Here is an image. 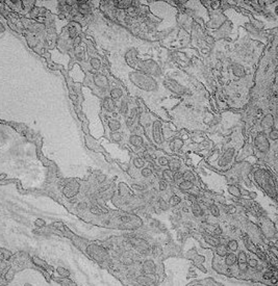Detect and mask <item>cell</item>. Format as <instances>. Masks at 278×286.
I'll return each instance as SVG.
<instances>
[{
    "mask_svg": "<svg viewBox=\"0 0 278 286\" xmlns=\"http://www.w3.org/2000/svg\"><path fill=\"white\" fill-rule=\"evenodd\" d=\"M269 138L272 139V141H277L278 138V131L276 128H273L271 130L270 133H269Z\"/></svg>",
    "mask_w": 278,
    "mask_h": 286,
    "instance_id": "484cf974",
    "label": "cell"
},
{
    "mask_svg": "<svg viewBox=\"0 0 278 286\" xmlns=\"http://www.w3.org/2000/svg\"><path fill=\"white\" fill-rule=\"evenodd\" d=\"M134 166L137 168H143L144 167V164H145V161L142 158H140V157H137L136 159H134Z\"/></svg>",
    "mask_w": 278,
    "mask_h": 286,
    "instance_id": "f1b7e54d",
    "label": "cell"
},
{
    "mask_svg": "<svg viewBox=\"0 0 278 286\" xmlns=\"http://www.w3.org/2000/svg\"><path fill=\"white\" fill-rule=\"evenodd\" d=\"M108 126L111 128V130L114 132H116L117 130H119L121 128V123L118 121V120H115V119H111L108 121Z\"/></svg>",
    "mask_w": 278,
    "mask_h": 286,
    "instance_id": "5bb4252c",
    "label": "cell"
},
{
    "mask_svg": "<svg viewBox=\"0 0 278 286\" xmlns=\"http://www.w3.org/2000/svg\"><path fill=\"white\" fill-rule=\"evenodd\" d=\"M238 248V241L236 240L228 241V244H227V249L231 250V251H236Z\"/></svg>",
    "mask_w": 278,
    "mask_h": 286,
    "instance_id": "603a6c76",
    "label": "cell"
},
{
    "mask_svg": "<svg viewBox=\"0 0 278 286\" xmlns=\"http://www.w3.org/2000/svg\"><path fill=\"white\" fill-rule=\"evenodd\" d=\"M173 172L170 171V170H165L163 172V178H164V181H171L173 179Z\"/></svg>",
    "mask_w": 278,
    "mask_h": 286,
    "instance_id": "ac0fdd59",
    "label": "cell"
},
{
    "mask_svg": "<svg viewBox=\"0 0 278 286\" xmlns=\"http://www.w3.org/2000/svg\"><path fill=\"white\" fill-rule=\"evenodd\" d=\"M273 277V273L272 271H268V273H266V274L263 275V278L265 279H271Z\"/></svg>",
    "mask_w": 278,
    "mask_h": 286,
    "instance_id": "60d3db41",
    "label": "cell"
},
{
    "mask_svg": "<svg viewBox=\"0 0 278 286\" xmlns=\"http://www.w3.org/2000/svg\"><path fill=\"white\" fill-rule=\"evenodd\" d=\"M215 235H220V234L222 233V230L220 228H216V230H215Z\"/></svg>",
    "mask_w": 278,
    "mask_h": 286,
    "instance_id": "b9f144b4",
    "label": "cell"
},
{
    "mask_svg": "<svg viewBox=\"0 0 278 286\" xmlns=\"http://www.w3.org/2000/svg\"><path fill=\"white\" fill-rule=\"evenodd\" d=\"M225 262L228 266L234 265V264L236 262V255L234 253H227L226 254Z\"/></svg>",
    "mask_w": 278,
    "mask_h": 286,
    "instance_id": "4fadbf2b",
    "label": "cell"
},
{
    "mask_svg": "<svg viewBox=\"0 0 278 286\" xmlns=\"http://www.w3.org/2000/svg\"><path fill=\"white\" fill-rule=\"evenodd\" d=\"M158 163L161 166H168L169 164V159L167 158V157L163 156V157H159L158 158Z\"/></svg>",
    "mask_w": 278,
    "mask_h": 286,
    "instance_id": "1f68e13d",
    "label": "cell"
},
{
    "mask_svg": "<svg viewBox=\"0 0 278 286\" xmlns=\"http://www.w3.org/2000/svg\"><path fill=\"white\" fill-rule=\"evenodd\" d=\"M122 96V91L120 89H113L111 91V98L114 100H117V99H120Z\"/></svg>",
    "mask_w": 278,
    "mask_h": 286,
    "instance_id": "e0dca14e",
    "label": "cell"
},
{
    "mask_svg": "<svg viewBox=\"0 0 278 286\" xmlns=\"http://www.w3.org/2000/svg\"><path fill=\"white\" fill-rule=\"evenodd\" d=\"M103 107L108 111H114L116 108V103L114 102V100L112 98H105L103 100Z\"/></svg>",
    "mask_w": 278,
    "mask_h": 286,
    "instance_id": "7c38bea8",
    "label": "cell"
},
{
    "mask_svg": "<svg viewBox=\"0 0 278 286\" xmlns=\"http://www.w3.org/2000/svg\"><path fill=\"white\" fill-rule=\"evenodd\" d=\"M131 77L133 82L138 87H142V89H144L146 91L154 90L156 87L155 80L150 77V76H148L147 74H144L142 72H134L131 74Z\"/></svg>",
    "mask_w": 278,
    "mask_h": 286,
    "instance_id": "6da1fadb",
    "label": "cell"
},
{
    "mask_svg": "<svg viewBox=\"0 0 278 286\" xmlns=\"http://www.w3.org/2000/svg\"><path fill=\"white\" fill-rule=\"evenodd\" d=\"M152 135H153L154 142L161 146L164 143V137H163V130H161V124L158 120L154 121L153 126H152Z\"/></svg>",
    "mask_w": 278,
    "mask_h": 286,
    "instance_id": "277c9868",
    "label": "cell"
},
{
    "mask_svg": "<svg viewBox=\"0 0 278 286\" xmlns=\"http://www.w3.org/2000/svg\"><path fill=\"white\" fill-rule=\"evenodd\" d=\"M142 175L144 177H149V176H151L152 175V171H151V169H149V168H144V169L142 170Z\"/></svg>",
    "mask_w": 278,
    "mask_h": 286,
    "instance_id": "f546056e",
    "label": "cell"
},
{
    "mask_svg": "<svg viewBox=\"0 0 278 286\" xmlns=\"http://www.w3.org/2000/svg\"><path fill=\"white\" fill-rule=\"evenodd\" d=\"M192 187H193V182L191 181H186L184 180L183 182H181V183L179 184V188L182 189V190H189Z\"/></svg>",
    "mask_w": 278,
    "mask_h": 286,
    "instance_id": "d6986e66",
    "label": "cell"
},
{
    "mask_svg": "<svg viewBox=\"0 0 278 286\" xmlns=\"http://www.w3.org/2000/svg\"><path fill=\"white\" fill-rule=\"evenodd\" d=\"M247 264H248L249 266H251V267H255V266L257 265V261H256L255 259H250V260L247 262Z\"/></svg>",
    "mask_w": 278,
    "mask_h": 286,
    "instance_id": "74e56055",
    "label": "cell"
},
{
    "mask_svg": "<svg viewBox=\"0 0 278 286\" xmlns=\"http://www.w3.org/2000/svg\"><path fill=\"white\" fill-rule=\"evenodd\" d=\"M140 69L146 74L152 75V76H158L161 74V69L158 65L153 60H146V62H141L139 64Z\"/></svg>",
    "mask_w": 278,
    "mask_h": 286,
    "instance_id": "7a4b0ae2",
    "label": "cell"
},
{
    "mask_svg": "<svg viewBox=\"0 0 278 286\" xmlns=\"http://www.w3.org/2000/svg\"><path fill=\"white\" fill-rule=\"evenodd\" d=\"M111 137H112V139L114 141V142H120L121 141V134L120 133H118V132H114V133H112V135H111Z\"/></svg>",
    "mask_w": 278,
    "mask_h": 286,
    "instance_id": "4dcf8cb0",
    "label": "cell"
},
{
    "mask_svg": "<svg viewBox=\"0 0 278 286\" xmlns=\"http://www.w3.org/2000/svg\"><path fill=\"white\" fill-rule=\"evenodd\" d=\"M181 141H178V139H176L175 142L173 143V144L171 145V147H172V149H174V150H177V149H179V148L181 147Z\"/></svg>",
    "mask_w": 278,
    "mask_h": 286,
    "instance_id": "836d02e7",
    "label": "cell"
},
{
    "mask_svg": "<svg viewBox=\"0 0 278 286\" xmlns=\"http://www.w3.org/2000/svg\"><path fill=\"white\" fill-rule=\"evenodd\" d=\"M120 110L123 114H125L127 111H128V106H127V103L126 102H122V105L120 107Z\"/></svg>",
    "mask_w": 278,
    "mask_h": 286,
    "instance_id": "e575fe53",
    "label": "cell"
},
{
    "mask_svg": "<svg viewBox=\"0 0 278 286\" xmlns=\"http://www.w3.org/2000/svg\"><path fill=\"white\" fill-rule=\"evenodd\" d=\"M182 178H183L186 181H191L192 182V180L194 179V175H193L192 172L186 171L184 173H182Z\"/></svg>",
    "mask_w": 278,
    "mask_h": 286,
    "instance_id": "cb8c5ba5",
    "label": "cell"
},
{
    "mask_svg": "<svg viewBox=\"0 0 278 286\" xmlns=\"http://www.w3.org/2000/svg\"><path fill=\"white\" fill-rule=\"evenodd\" d=\"M192 209H193V212H194V214H195L196 217H200V215H202V209H201V207L197 204V203H195V204L192 205Z\"/></svg>",
    "mask_w": 278,
    "mask_h": 286,
    "instance_id": "44dd1931",
    "label": "cell"
},
{
    "mask_svg": "<svg viewBox=\"0 0 278 286\" xmlns=\"http://www.w3.org/2000/svg\"><path fill=\"white\" fill-rule=\"evenodd\" d=\"M169 203L172 205V206H175V205H177V204L180 203V199H179L178 196H173V197H171V199H170Z\"/></svg>",
    "mask_w": 278,
    "mask_h": 286,
    "instance_id": "83f0119b",
    "label": "cell"
},
{
    "mask_svg": "<svg viewBox=\"0 0 278 286\" xmlns=\"http://www.w3.org/2000/svg\"><path fill=\"white\" fill-rule=\"evenodd\" d=\"M232 71H234V74L236 75V77H245L246 75V70L243 66L238 65V64H234L232 65Z\"/></svg>",
    "mask_w": 278,
    "mask_h": 286,
    "instance_id": "9c48e42d",
    "label": "cell"
},
{
    "mask_svg": "<svg viewBox=\"0 0 278 286\" xmlns=\"http://www.w3.org/2000/svg\"><path fill=\"white\" fill-rule=\"evenodd\" d=\"M234 154V149H229V150H227V151L225 152V154H224V156L222 157V160H225V161H229V160H230L231 158H232Z\"/></svg>",
    "mask_w": 278,
    "mask_h": 286,
    "instance_id": "ffe728a7",
    "label": "cell"
},
{
    "mask_svg": "<svg viewBox=\"0 0 278 286\" xmlns=\"http://www.w3.org/2000/svg\"><path fill=\"white\" fill-rule=\"evenodd\" d=\"M80 42H81V37H80L79 35H77V37H75V40H74V45L78 46L80 44Z\"/></svg>",
    "mask_w": 278,
    "mask_h": 286,
    "instance_id": "ab89813d",
    "label": "cell"
},
{
    "mask_svg": "<svg viewBox=\"0 0 278 286\" xmlns=\"http://www.w3.org/2000/svg\"><path fill=\"white\" fill-rule=\"evenodd\" d=\"M79 8L83 10H87L88 8H89V4H88V2H85V1H81V2H79Z\"/></svg>",
    "mask_w": 278,
    "mask_h": 286,
    "instance_id": "8d00e7d4",
    "label": "cell"
},
{
    "mask_svg": "<svg viewBox=\"0 0 278 286\" xmlns=\"http://www.w3.org/2000/svg\"><path fill=\"white\" fill-rule=\"evenodd\" d=\"M91 66L94 70H98L101 66V62L99 60V58H97V57H93L92 60H91Z\"/></svg>",
    "mask_w": 278,
    "mask_h": 286,
    "instance_id": "7402d4cb",
    "label": "cell"
},
{
    "mask_svg": "<svg viewBox=\"0 0 278 286\" xmlns=\"http://www.w3.org/2000/svg\"><path fill=\"white\" fill-rule=\"evenodd\" d=\"M217 253H218L220 256H226V254L228 253V249H227V246H226V244H219L218 247H217Z\"/></svg>",
    "mask_w": 278,
    "mask_h": 286,
    "instance_id": "2e32d148",
    "label": "cell"
},
{
    "mask_svg": "<svg viewBox=\"0 0 278 286\" xmlns=\"http://www.w3.org/2000/svg\"><path fill=\"white\" fill-rule=\"evenodd\" d=\"M261 127L263 130H272L274 127V118L271 114H268L265 116V118L263 119L261 123Z\"/></svg>",
    "mask_w": 278,
    "mask_h": 286,
    "instance_id": "8992f818",
    "label": "cell"
},
{
    "mask_svg": "<svg viewBox=\"0 0 278 286\" xmlns=\"http://www.w3.org/2000/svg\"><path fill=\"white\" fill-rule=\"evenodd\" d=\"M166 188H167V182L164 181V180H161V181L159 182V189H161V190H165Z\"/></svg>",
    "mask_w": 278,
    "mask_h": 286,
    "instance_id": "f35d334b",
    "label": "cell"
},
{
    "mask_svg": "<svg viewBox=\"0 0 278 286\" xmlns=\"http://www.w3.org/2000/svg\"><path fill=\"white\" fill-rule=\"evenodd\" d=\"M129 143L133 147H141V146H143L144 141H143V138L140 135H131V136L129 137Z\"/></svg>",
    "mask_w": 278,
    "mask_h": 286,
    "instance_id": "8fae6325",
    "label": "cell"
},
{
    "mask_svg": "<svg viewBox=\"0 0 278 286\" xmlns=\"http://www.w3.org/2000/svg\"><path fill=\"white\" fill-rule=\"evenodd\" d=\"M165 85L169 89L171 92L175 93L177 95H183L186 93V89L182 85H180L177 81L173 79H166L165 80Z\"/></svg>",
    "mask_w": 278,
    "mask_h": 286,
    "instance_id": "5b68a950",
    "label": "cell"
},
{
    "mask_svg": "<svg viewBox=\"0 0 278 286\" xmlns=\"http://www.w3.org/2000/svg\"><path fill=\"white\" fill-rule=\"evenodd\" d=\"M271 281L273 282V283H276V282H277V279H276V277H272V278H271Z\"/></svg>",
    "mask_w": 278,
    "mask_h": 286,
    "instance_id": "7bdbcfd3",
    "label": "cell"
},
{
    "mask_svg": "<svg viewBox=\"0 0 278 286\" xmlns=\"http://www.w3.org/2000/svg\"><path fill=\"white\" fill-rule=\"evenodd\" d=\"M116 5L119 8H128L131 5V1H121V2L116 3Z\"/></svg>",
    "mask_w": 278,
    "mask_h": 286,
    "instance_id": "d4e9b609",
    "label": "cell"
},
{
    "mask_svg": "<svg viewBox=\"0 0 278 286\" xmlns=\"http://www.w3.org/2000/svg\"><path fill=\"white\" fill-rule=\"evenodd\" d=\"M94 82L97 87H101V89H105V87H108V79L105 77L104 75H102V74L95 75Z\"/></svg>",
    "mask_w": 278,
    "mask_h": 286,
    "instance_id": "52a82bcc",
    "label": "cell"
},
{
    "mask_svg": "<svg viewBox=\"0 0 278 286\" xmlns=\"http://www.w3.org/2000/svg\"><path fill=\"white\" fill-rule=\"evenodd\" d=\"M229 192L234 196H240V190L236 188V186H230L229 187Z\"/></svg>",
    "mask_w": 278,
    "mask_h": 286,
    "instance_id": "d590c367",
    "label": "cell"
},
{
    "mask_svg": "<svg viewBox=\"0 0 278 286\" xmlns=\"http://www.w3.org/2000/svg\"><path fill=\"white\" fill-rule=\"evenodd\" d=\"M180 179H182V172H180V171L175 172V174L173 175V180L177 182L178 180H180Z\"/></svg>",
    "mask_w": 278,
    "mask_h": 286,
    "instance_id": "d6a6232c",
    "label": "cell"
},
{
    "mask_svg": "<svg viewBox=\"0 0 278 286\" xmlns=\"http://www.w3.org/2000/svg\"><path fill=\"white\" fill-rule=\"evenodd\" d=\"M255 146L258 150L263 153H266L270 150V143L268 137L263 132H259L255 137Z\"/></svg>",
    "mask_w": 278,
    "mask_h": 286,
    "instance_id": "3957f363",
    "label": "cell"
},
{
    "mask_svg": "<svg viewBox=\"0 0 278 286\" xmlns=\"http://www.w3.org/2000/svg\"><path fill=\"white\" fill-rule=\"evenodd\" d=\"M170 167V171H172L174 173V172H177V171H179V168H180V161L179 160H177V159H173V160H171V161H169V164H168Z\"/></svg>",
    "mask_w": 278,
    "mask_h": 286,
    "instance_id": "9a60e30c",
    "label": "cell"
},
{
    "mask_svg": "<svg viewBox=\"0 0 278 286\" xmlns=\"http://www.w3.org/2000/svg\"><path fill=\"white\" fill-rule=\"evenodd\" d=\"M125 58H126L127 62L129 65H133L134 60L137 58V50L134 48H130V49L127 51L126 55H125Z\"/></svg>",
    "mask_w": 278,
    "mask_h": 286,
    "instance_id": "30bf717a",
    "label": "cell"
},
{
    "mask_svg": "<svg viewBox=\"0 0 278 286\" xmlns=\"http://www.w3.org/2000/svg\"><path fill=\"white\" fill-rule=\"evenodd\" d=\"M209 210H211V215H214V217H219V214H220V211H219V208L215 204H211V207H209Z\"/></svg>",
    "mask_w": 278,
    "mask_h": 286,
    "instance_id": "4316f807",
    "label": "cell"
},
{
    "mask_svg": "<svg viewBox=\"0 0 278 286\" xmlns=\"http://www.w3.org/2000/svg\"><path fill=\"white\" fill-rule=\"evenodd\" d=\"M238 260V267L241 271H246L247 269V256L246 254L244 253V252H241L240 255H238V258H236Z\"/></svg>",
    "mask_w": 278,
    "mask_h": 286,
    "instance_id": "ba28073f",
    "label": "cell"
}]
</instances>
